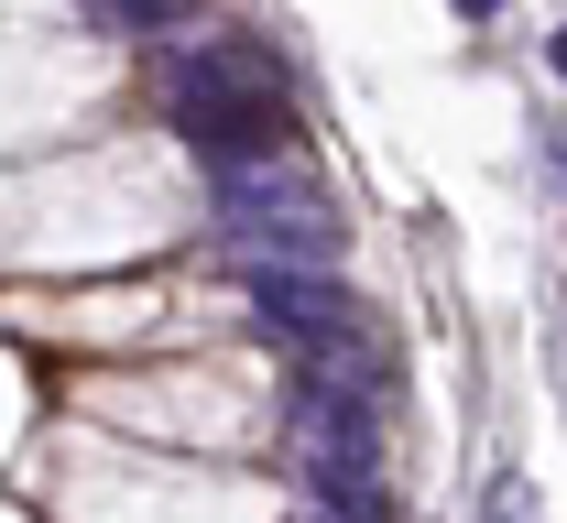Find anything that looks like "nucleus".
<instances>
[{
  "mask_svg": "<svg viewBox=\"0 0 567 523\" xmlns=\"http://www.w3.org/2000/svg\"><path fill=\"white\" fill-rule=\"evenodd\" d=\"M153 87H164V121L208 164H274L284 153V98L251 55H164Z\"/></svg>",
  "mask_w": 567,
  "mask_h": 523,
  "instance_id": "f257e3e1",
  "label": "nucleus"
},
{
  "mask_svg": "<svg viewBox=\"0 0 567 523\" xmlns=\"http://www.w3.org/2000/svg\"><path fill=\"white\" fill-rule=\"evenodd\" d=\"M218 229L251 262H328L339 251V208L284 164H218Z\"/></svg>",
  "mask_w": 567,
  "mask_h": 523,
  "instance_id": "f03ea898",
  "label": "nucleus"
},
{
  "mask_svg": "<svg viewBox=\"0 0 567 523\" xmlns=\"http://www.w3.org/2000/svg\"><path fill=\"white\" fill-rule=\"evenodd\" d=\"M295 469H306V491L339 513V502H371L382 491V437H371V404L350 393H306L295 381Z\"/></svg>",
  "mask_w": 567,
  "mask_h": 523,
  "instance_id": "7ed1b4c3",
  "label": "nucleus"
},
{
  "mask_svg": "<svg viewBox=\"0 0 567 523\" xmlns=\"http://www.w3.org/2000/svg\"><path fill=\"white\" fill-rule=\"evenodd\" d=\"M251 316L274 327L284 349H328V338H360V327H371L360 295L328 262H251Z\"/></svg>",
  "mask_w": 567,
  "mask_h": 523,
  "instance_id": "20e7f679",
  "label": "nucleus"
},
{
  "mask_svg": "<svg viewBox=\"0 0 567 523\" xmlns=\"http://www.w3.org/2000/svg\"><path fill=\"white\" fill-rule=\"evenodd\" d=\"M87 11H99L110 33H175V22H186L197 0H87Z\"/></svg>",
  "mask_w": 567,
  "mask_h": 523,
  "instance_id": "39448f33",
  "label": "nucleus"
},
{
  "mask_svg": "<svg viewBox=\"0 0 567 523\" xmlns=\"http://www.w3.org/2000/svg\"><path fill=\"white\" fill-rule=\"evenodd\" d=\"M546 153H557V186H567V121H546Z\"/></svg>",
  "mask_w": 567,
  "mask_h": 523,
  "instance_id": "423d86ee",
  "label": "nucleus"
},
{
  "mask_svg": "<svg viewBox=\"0 0 567 523\" xmlns=\"http://www.w3.org/2000/svg\"><path fill=\"white\" fill-rule=\"evenodd\" d=\"M492 11H502V0H458V22H492Z\"/></svg>",
  "mask_w": 567,
  "mask_h": 523,
  "instance_id": "0eeeda50",
  "label": "nucleus"
},
{
  "mask_svg": "<svg viewBox=\"0 0 567 523\" xmlns=\"http://www.w3.org/2000/svg\"><path fill=\"white\" fill-rule=\"evenodd\" d=\"M557 76H567V33H557Z\"/></svg>",
  "mask_w": 567,
  "mask_h": 523,
  "instance_id": "6e6552de",
  "label": "nucleus"
}]
</instances>
